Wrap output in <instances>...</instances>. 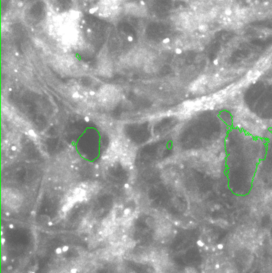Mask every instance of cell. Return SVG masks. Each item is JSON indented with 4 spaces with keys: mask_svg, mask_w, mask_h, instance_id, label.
<instances>
[{
    "mask_svg": "<svg viewBox=\"0 0 272 273\" xmlns=\"http://www.w3.org/2000/svg\"><path fill=\"white\" fill-rule=\"evenodd\" d=\"M106 156L109 160H120L122 164L128 165L133 162L134 152L124 140L115 138L110 142Z\"/></svg>",
    "mask_w": 272,
    "mask_h": 273,
    "instance_id": "cell-1",
    "label": "cell"
},
{
    "mask_svg": "<svg viewBox=\"0 0 272 273\" xmlns=\"http://www.w3.org/2000/svg\"><path fill=\"white\" fill-rule=\"evenodd\" d=\"M97 98L100 105L106 107H111L120 101V92L113 85H104L97 92Z\"/></svg>",
    "mask_w": 272,
    "mask_h": 273,
    "instance_id": "cell-2",
    "label": "cell"
},
{
    "mask_svg": "<svg viewBox=\"0 0 272 273\" xmlns=\"http://www.w3.org/2000/svg\"><path fill=\"white\" fill-rule=\"evenodd\" d=\"M3 201L11 209L16 210L21 206L23 196L17 190L12 188H4L2 191Z\"/></svg>",
    "mask_w": 272,
    "mask_h": 273,
    "instance_id": "cell-3",
    "label": "cell"
},
{
    "mask_svg": "<svg viewBox=\"0 0 272 273\" xmlns=\"http://www.w3.org/2000/svg\"><path fill=\"white\" fill-rule=\"evenodd\" d=\"M125 8H126L127 12L133 14V15L142 16V14H144L146 12L144 7L140 5H137L136 3H128L125 6Z\"/></svg>",
    "mask_w": 272,
    "mask_h": 273,
    "instance_id": "cell-4",
    "label": "cell"
}]
</instances>
